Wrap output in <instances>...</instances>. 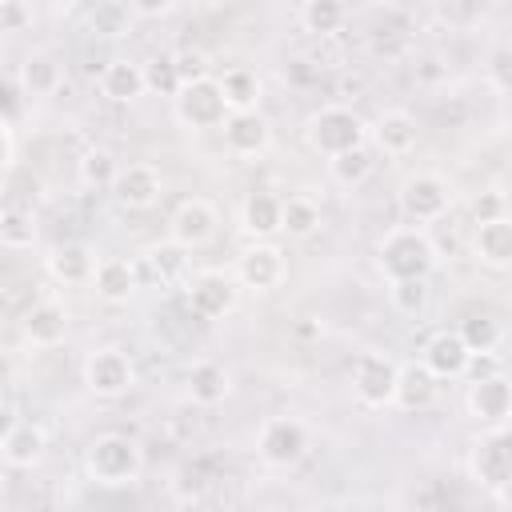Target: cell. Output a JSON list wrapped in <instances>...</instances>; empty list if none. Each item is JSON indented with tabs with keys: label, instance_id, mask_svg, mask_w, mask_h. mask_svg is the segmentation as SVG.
Here are the masks:
<instances>
[{
	"label": "cell",
	"instance_id": "cell-1",
	"mask_svg": "<svg viewBox=\"0 0 512 512\" xmlns=\"http://www.w3.org/2000/svg\"><path fill=\"white\" fill-rule=\"evenodd\" d=\"M440 252L432 244V236L416 224H396L380 236V248H376V264L384 272L388 284L396 280H428L432 268H436Z\"/></svg>",
	"mask_w": 512,
	"mask_h": 512
},
{
	"label": "cell",
	"instance_id": "cell-2",
	"mask_svg": "<svg viewBox=\"0 0 512 512\" xmlns=\"http://www.w3.org/2000/svg\"><path fill=\"white\" fill-rule=\"evenodd\" d=\"M368 136H372V124H364V116L344 108V104H328V108L312 112L308 124H304L308 148L328 156V160H336V156H344L352 148H364Z\"/></svg>",
	"mask_w": 512,
	"mask_h": 512
},
{
	"label": "cell",
	"instance_id": "cell-3",
	"mask_svg": "<svg viewBox=\"0 0 512 512\" xmlns=\"http://www.w3.org/2000/svg\"><path fill=\"white\" fill-rule=\"evenodd\" d=\"M84 468H88V476H92L96 484H104V488H124V484L140 480V472H144V452H140V444H136L132 436H124V432H104V436H96V440L88 444Z\"/></svg>",
	"mask_w": 512,
	"mask_h": 512
},
{
	"label": "cell",
	"instance_id": "cell-4",
	"mask_svg": "<svg viewBox=\"0 0 512 512\" xmlns=\"http://www.w3.org/2000/svg\"><path fill=\"white\" fill-rule=\"evenodd\" d=\"M468 472L488 492H500L512 480V424H492L476 436L468 452Z\"/></svg>",
	"mask_w": 512,
	"mask_h": 512
},
{
	"label": "cell",
	"instance_id": "cell-5",
	"mask_svg": "<svg viewBox=\"0 0 512 512\" xmlns=\"http://www.w3.org/2000/svg\"><path fill=\"white\" fill-rule=\"evenodd\" d=\"M396 380H400V364L388 352H360L352 364V396L364 408H392L396 400Z\"/></svg>",
	"mask_w": 512,
	"mask_h": 512
},
{
	"label": "cell",
	"instance_id": "cell-6",
	"mask_svg": "<svg viewBox=\"0 0 512 512\" xmlns=\"http://www.w3.org/2000/svg\"><path fill=\"white\" fill-rule=\"evenodd\" d=\"M176 104V120L196 128V132H208V128H224V120L232 116L224 92H220V80L208 76V80H192L180 88V96L172 100Z\"/></svg>",
	"mask_w": 512,
	"mask_h": 512
},
{
	"label": "cell",
	"instance_id": "cell-7",
	"mask_svg": "<svg viewBox=\"0 0 512 512\" xmlns=\"http://www.w3.org/2000/svg\"><path fill=\"white\" fill-rule=\"evenodd\" d=\"M308 452V428L292 416H272L260 424L256 432V456L268 464V468H292L300 464Z\"/></svg>",
	"mask_w": 512,
	"mask_h": 512
},
{
	"label": "cell",
	"instance_id": "cell-8",
	"mask_svg": "<svg viewBox=\"0 0 512 512\" xmlns=\"http://www.w3.org/2000/svg\"><path fill=\"white\" fill-rule=\"evenodd\" d=\"M400 208H404V216H408L416 228H420V224H436V220L448 216L452 192H448V184H444L440 176L416 172V176H408V180L400 184Z\"/></svg>",
	"mask_w": 512,
	"mask_h": 512
},
{
	"label": "cell",
	"instance_id": "cell-9",
	"mask_svg": "<svg viewBox=\"0 0 512 512\" xmlns=\"http://www.w3.org/2000/svg\"><path fill=\"white\" fill-rule=\"evenodd\" d=\"M236 284L240 288H252V292H272L288 280V256L284 248H276L272 240L264 244H248L240 256H236Z\"/></svg>",
	"mask_w": 512,
	"mask_h": 512
},
{
	"label": "cell",
	"instance_id": "cell-10",
	"mask_svg": "<svg viewBox=\"0 0 512 512\" xmlns=\"http://www.w3.org/2000/svg\"><path fill=\"white\" fill-rule=\"evenodd\" d=\"M136 384V368L120 348H96L84 360V388L100 400H116Z\"/></svg>",
	"mask_w": 512,
	"mask_h": 512
},
{
	"label": "cell",
	"instance_id": "cell-11",
	"mask_svg": "<svg viewBox=\"0 0 512 512\" xmlns=\"http://www.w3.org/2000/svg\"><path fill=\"white\" fill-rule=\"evenodd\" d=\"M164 192V172L152 164V160H128L120 164L116 172V184H112V200L124 208V212H144L160 200Z\"/></svg>",
	"mask_w": 512,
	"mask_h": 512
},
{
	"label": "cell",
	"instance_id": "cell-12",
	"mask_svg": "<svg viewBox=\"0 0 512 512\" xmlns=\"http://www.w3.org/2000/svg\"><path fill=\"white\" fill-rule=\"evenodd\" d=\"M236 304H240V284H236V276H228V272H220V268H208V272L192 276V284H188V308H192V316H200V320H220V316H228Z\"/></svg>",
	"mask_w": 512,
	"mask_h": 512
},
{
	"label": "cell",
	"instance_id": "cell-13",
	"mask_svg": "<svg viewBox=\"0 0 512 512\" xmlns=\"http://www.w3.org/2000/svg\"><path fill=\"white\" fill-rule=\"evenodd\" d=\"M216 228H220V212H216V204H212V200H204V196L184 200V204L172 212V224H168L172 244H180L184 252L204 248V244L216 236Z\"/></svg>",
	"mask_w": 512,
	"mask_h": 512
},
{
	"label": "cell",
	"instance_id": "cell-14",
	"mask_svg": "<svg viewBox=\"0 0 512 512\" xmlns=\"http://www.w3.org/2000/svg\"><path fill=\"white\" fill-rule=\"evenodd\" d=\"M464 408L472 420H480L484 428L492 424H508L512 416V380L508 376H484V380H468V396Z\"/></svg>",
	"mask_w": 512,
	"mask_h": 512
},
{
	"label": "cell",
	"instance_id": "cell-15",
	"mask_svg": "<svg viewBox=\"0 0 512 512\" xmlns=\"http://www.w3.org/2000/svg\"><path fill=\"white\" fill-rule=\"evenodd\" d=\"M420 364H424L436 380H460V376H468L472 352H468V344H464V336H460L456 328H444V332H432V336H428Z\"/></svg>",
	"mask_w": 512,
	"mask_h": 512
},
{
	"label": "cell",
	"instance_id": "cell-16",
	"mask_svg": "<svg viewBox=\"0 0 512 512\" xmlns=\"http://www.w3.org/2000/svg\"><path fill=\"white\" fill-rule=\"evenodd\" d=\"M220 132H224V148H228L236 160H256V156H264L268 144H272V124H268V116H260V112H232Z\"/></svg>",
	"mask_w": 512,
	"mask_h": 512
},
{
	"label": "cell",
	"instance_id": "cell-17",
	"mask_svg": "<svg viewBox=\"0 0 512 512\" xmlns=\"http://www.w3.org/2000/svg\"><path fill=\"white\" fill-rule=\"evenodd\" d=\"M48 452V432L36 420H12L0 436V456L8 468H36Z\"/></svg>",
	"mask_w": 512,
	"mask_h": 512
},
{
	"label": "cell",
	"instance_id": "cell-18",
	"mask_svg": "<svg viewBox=\"0 0 512 512\" xmlns=\"http://www.w3.org/2000/svg\"><path fill=\"white\" fill-rule=\"evenodd\" d=\"M372 144H376V152H384V156H408V152H416V144H420V128H416V116L412 112H404V108H392V112H380L376 116V124H372V136H368Z\"/></svg>",
	"mask_w": 512,
	"mask_h": 512
},
{
	"label": "cell",
	"instance_id": "cell-19",
	"mask_svg": "<svg viewBox=\"0 0 512 512\" xmlns=\"http://www.w3.org/2000/svg\"><path fill=\"white\" fill-rule=\"evenodd\" d=\"M148 92V80H144V64L132 60V56H112L104 68H100V96L112 100V104H132Z\"/></svg>",
	"mask_w": 512,
	"mask_h": 512
},
{
	"label": "cell",
	"instance_id": "cell-20",
	"mask_svg": "<svg viewBox=\"0 0 512 512\" xmlns=\"http://www.w3.org/2000/svg\"><path fill=\"white\" fill-rule=\"evenodd\" d=\"M240 228L256 244L280 236V228H284V200L272 196V192H248L244 204H240Z\"/></svg>",
	"mask_w": 512,
	"mask_h": 512
},
{
	"label": "cell",
	"instance_id": "cell-21",
	"mask_svg": "<svg viewBox=\"0 0 512 512\" xmlns=\"http://www.w3.org/2000/svg\"><path fill=\"white\" fill-rule=\"evenodd\" d=\"M92 288L104 304H128L132 292L140 288V268L136 260H124V256H104L96 264V276H92Z\"/></svg>",
	"mask_w": 512,
	"mask_h": 512
},
{
	"label": "cell",
	"instance_id": "cell-22",
	"mask_svg": "<svg viewBox=\"0 0 512 512\" xmlns=\"http://www.w3.org/2000/svg\"><path fill=\"white\" fill-rule=\"evenodd\" d=\"M20 328H24V340H28V344H36V348H56V344L68 336V308H64L60 300H36V304L24 312Z\"/></svg>",
	"mask_w": 512,
	"mask_h": 512
},
{
	"label": "cell",
	"instance_id": "cell-23",
	"mask_svg": "<svg viewBox=\"0 0 512 512\" xmlns=\"http://www.w3.org/2000/svg\"><path fill=\"white\" fill-rule=\"evenodd\" d=\"M472 256L488 268H512V216L476 224L472 232Z\"/></svg>",
	"mask_w": 512,
	"mask_h": 512
},
{
	"label": "cell",
	"instance_id": "cell-24",
	"mask_svg": "<svg viewBox=\"0 0 512 512\" xmlns=\"http://www.w3.org/2000/svg\"><path fill=\"white\" fill-rule=\"evenodd\" d=\"M436 388H440V380H436L424 364H400V380H396V400H392V408H400V412H424V408H432Z\"/></svg>",
	"mask_w": 512,
	"mask_h": 512
},
{
	"label": "cell",
	"instance_id": "cell-25",
	"mask_svg": "<svg viewBox=\"0 0 512 512\" xmlns=\"http://www.w3.org/2000/svg\"><path fill=\"white\" fill-rule=\"evenodd\" d=\"M228 392H232V376H228L224 364H216V360H196V364L188 368V396H192V404L216 408V404H224Z\"/></svg>",
	"mask_w": 512,
	"mask_h": 512
},
{
	"label": "cell",
	"instance_id": "cell-26",
	"mask_svg": "<svg viewBox=\"0 0 512 512\" xmlns=\"http://www.w3.org/2000/svg\"><path fill=\"white\" fill-rule=\"evenodd\" d=\"M96 264H100V260H96L84 244H60V248H52V256H48V276H52L56 284H92Z\"/></svg>",
	"mask_w": 512,
	"mask_h": 512
},
{
	"label": "cell",
	"instance_id": "cell-27",
	"mask_svg": "<svg viewBox=\"0 0 512 512\" xmlns=\"http://www.w3.org/2000/svg\"><path fill=\"white\" fill-rule=\"evenodd\" d=\"M64 72H60V60L52 52H28L20 60V72H16V84L28 92V96H52L60 88Z\"/></svg>",
	"mask_w": 512,
	"mask_h": 512
},
{
	"label": "cell",
	"instance_id": "cell-28",
	"mask_svg": "<svg viewBox=\"0 0 512 512\" xmlns=\"http://www.w3.org/2000/svg\"><path fill=\"white\" fill-rule=\"evenodd\" d=\"M136 268H140V280H156L160 288H168V284H176L180 276H184V268H188V256H184V248L180 244H156V248H148L140 260H136Z\"/></svg>",
	"mask_w": 512,
	"mask_h": 512
},
{
	"label": "cell",
	"instance_id": "cell-29",
	"mask_svg": "<svg viewBox=\"0 0 512 512\" xmlns=\"http://www.w3.org/2000/svg\"><path fill=\"white\" fill-rule=\"evenodd\" d=\"M216 80H220V92H224V100H228L232 112H256L260 92H264L256 68H248V64H232V68H224V76H216Z\"/></svg>",
	"mask_w": 512,
	"mask_h": 512
},
{
	"label": "cell",
	"instance_id": "cell-30",
	"mask_svg": "<svg viewBox=\"0 0 512 512\" xmlns=\"http://www.w3.org/2000/svg\"><path fill=\"white\" fill-rule=\"evenodd\" d=\"M288 240H308L320 232V204L312 196H288L284 200V228Z\"/></svg>",
	"mask_w": 512,
	"mask_h": 512
},
{
	"label": "cell",
	"instance_id": "cell-31",
	"mask_svg": "<svg viewBox=\"0 0 512 512\" xmlns=\"http://www.w3.org/2000/svg\"><path fill=\"white\" fill-rule=\"evenodd\" d=\"M348 20V8L340 0H304L300 4V24L304 32H316V36H332L340 32Z\"/></svg>",
	"mask_w": 512,
	"mask_h": 512
},
{
	"label": "cell",
	"instance_id": "cell-32",
	"mask_svg": "<svg viewBox=\"0 0 512 512\" xmlns=\"http://www.w3.org/2000/svg\"><path fill=\"white\" fill-rule=\"evenodd\" d=\"M372 168H376V160H372V148L368 144L364 148H352V152H344L336 160H328V176L340 188H360L372 176Z\"/></svg>",
	"mask_w": 512,
	"mask_h": 512
},
{
	"label": "cell",
	"instance_id": "cell-33",
	"mask_svg": "<svg viewBox=\"0 0 512 512\" xmlns=\"http://www.w3.org/2000/svg\"><path fill=\"white\" fill-rule=\"evenodd\" d=\"M32 240H36V220H32V212L8 204V208L0 212V244L12 248V252H20V248H32Z\"/></svg>",
	"mask_w": 512,
	"mask_h": 512
},
{
	"label": "cell",
	"instance_id": "cell-34",
	"mask_svg": "<svg viewBox=\"0 0 512 512\" xmlns=\"http://www.w3.org/2000/svg\"><path fill=\"white\" fill-rule=\"evenodd\" d=\"M88 28L96 36H124L132 28V4L120 0H104L96 8H88Z\"/></svg>",
	"mask_w": 512,
	"mask_h": 512
},
{
	"label": "cell",
	"instance_id": "cell-35",
	"mask_svg": "<svg viewBox=\"0 0 512 512\" xmlns=\"http://www.w3.org/2000/svg\"><path fill=\"white\" fill-rule=\"evenodd\" d=\"M144 80H148V92H156V96H180V88H184V76H180V68H176V60L164 52V56H152V60H144Z\"/></svg>",
	"mask_w": 512,
	"mask_h": 512
},
{
	"label": "cell",
	"instance_id": "cell-36",
	"mask_svg": "<svg viewBox=\"0 0 512 512\" xmlns=\"http://www.w3.org/2000/svg\"><path fill=\"white\" fill-rule=\"evenodd\" d=\"M116 172H120V164H116L112 152H104V148H88L84 160H80V184H84V188H108V192H112Z\"/></svg>",
	"mask_w": 512,
	"mask_h": 512
},
{
	"label": "cell",
	"instance_id": "cell-37",
	"mask_svg": "<svg viewBox=\"0 0 512 512\" xmlns=\"http://www.w3.org/2000/svg\"><path fill=\"white\" fill-rule=\"evenodd\" d=\"M388 300L400 316H420L428 308V280H396L388 284Z\"/></svg>",
	"mask_w": 512,
	"mask_h": 512
},
{
	"label": "cell",
	"instance_id": "cell-38",
	"mask_svg": "<svg viewBox=\"0 0 512 512\" xmlns=\"http://www.w3.org/2000/svg\"><path fill=\"white\" fill-rule=\"evenodd\" d=\"M456 332L464 336V344H468L472 356H476V352H492V348L500 344V324H496L492 316H468Z\"/></svg>",
	"mask_w": 512,
	"mask_h": 512
},
{
	"label": "cell",
	"instance_id": "cell-39",
	"mask_svg": "<svg viewBox=\"0 0 512 512\" xmlns=\"http://www.w3.org/2000/svg\"><path fill=\"white\" fill-rule=\"evenodd\" d=\"M172 60H176L184 84H192V80H208V76H212V64H208V52H204V48H180V52H172Z\"/></svg>",
	"mask_w": 512,
	"mask_h": 512
},
{
	"label": "cell",
	"instance_id": "cell-40",
	"mask_svg": "<svg viewBox=\"0 0 512 512\" xmlns=\"http://www.w3.org/2000/svg\"><path fill=\"white\" fill-rule=\"evenodd\" d=\"M32 24V8L20 0H4L0 4V32H24Z\"/></svg>",
	"mask_w": 512,
	"mask_h": 512
},
{
	"label": "cell",
	"instance_id": "cell-41",
	"mask_svg": "<svg viewBox=\"0 0 512 512\" xmlns=\"http://www.w3.org/2000/svg\"><path fill=\"white\" fill-rule=\"evenodd\" d=\"M500 216H508L500 192H480V196L472 200V220H476V224H488V220H500Z\"/></svg>",
	"mask_w": 512,
	"mask_h": 512
},
{
	"label": "cell",
	"instance_id": "cell-42",
	"mask_svg": "<svg viewBox=\"0 0 512 512\" xmlns=\"http://www.w3.org/2000/svg\"><path fill=\"white\" fill-rule=\"evenodd\" d=\"M0 164L12 168L16 164V120L0 116Z\"/></svg>",
	"mask_w": 512,
	"mask_h": 512
},
{
	"label": "cell",
	"instance_id": "cell-43",
	"mask_svg": "<svg viewBox=\"0 0 512 512\" xmlns=\"http://www.w3.org/2000/svg\"><path fill=\"white\" fill-rule=\"evenodd\" d=\"M496 372H500V364H496L492 352H476L472 364H468V380H484V376H496Z\"/></svg>",
	"mask_w": 512,
	"mask_h": 512
},
{
	"label": "cell",
	"instance_id": "cell-44",
	"mask_svg": "<svg viewBox=\"0 0 512 512\" xmlns=\"http://www.w3.org/2000/svg\"><path fill=\"white\" fill-rule=\"evenodd\" d=\"M172 8H176L172 0H160V4L156 0H132V16H168Z\"/></svg>",
	"mask_w": 512,
	"mask_h": 512
},
{
	"label": "cell",
	"instance_id": "cell-45",
	"mask_svg": "<svg viewBox=\"0 0 512 512\" xmlns=\"http://www.w3.org/2000/svg\"><path fill=\"white\" fill-rule=\"evenodd\" d=\"M496 496H500V504H504V508H508V512H512V480H508V484H504V488H500V492H496Z\"/></svg>",
	"mask_w": 512,
	"mask_h": 512
},
{
	"label": "cell",
	"instance_id": "cell-46",
	"mask_svg": "<svg viewBox=\"0 0 512 512\" xmlns=\"http://www.w3.org/2000/svg\"><path fill=\"white\" fill-rule=\"evenodd\" d=\"M508 60H512V44H508Z\"/></svg>",
	"mask_w": 512,
	"mask_h": 512
}]
</instances>
